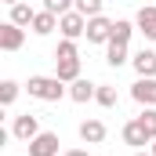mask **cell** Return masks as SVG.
<instances>
[{"mask_svg": "<svg viewBox=\"0 0 156 156\" xmlns=\"http://www.w3.org/2000/svg\"><path fill=\"white\" fill-rule=\"evenodd\" d=\"M29 94L40 102H58L66 94V80L58 76H29Z\"/></svg>", "mask_w": 156, "mask_h": 156, "instance_id": "cell-1", "label": "cell"}, {"mask_svg": "<svg viewBox=\"0 0 156 156\" xmlns=\"http://www.w3.org/2000/svg\"><path fill=\"white\" fill-rule=\"evenodd\" d=\"M113 26L116 22H109L105 15H94V18H87V44H109L113 40Z\"/></svg>", "mask_w": 156, "mask_h": 156, "instance_id": "cell-2", "label": "cell"}, {"mask_svg": "<svg viewBox=\"0 0 156 156\" xmlns=\"http://www.w3.org/2000/svg\"><path fill=\"white\" fill-rule=\"evenodd\" d=\"M58 29H62V37H66V40L83 37V33H87V15H80L76 7H73V11H66V15L58 18Z\"/></svg>", "mask_w": 156, "mask_h": 156, "instance_id": "cell-3", "label": "cell"}, {"mask_svg": "<svg viewBox=\"0 0 156 156\" xmlns=\"http://www.w3.org/2000/svg\"><path fill=\"white\" fill-rule=\"evenodd\" d=\"M11 134L18 138V142H33L40 134V116H33V113H22V116H15V123H11Z\"/></svg>", "mask_w": 156, "mask_h": 156, "instance_id": "cell-4", "label": "cell"}, {"mask_svg": "<svg viewBox=\"0 0 156 156\" xmlns=\"http://www.w3.org/2000/svg\"><path fill=\"white\" fill-rule=\"evenodd\" d=\"M131 98L138 105H156V76H138L131 87Z\"/></svg>", "mask_w": 156, "mask_h": 156, "instance_id": "cell-5", "label": "cell"}, {"mask_svg": "<svg viewBox=\"0 0 156 156\" xmlns=\"http://www.w3.org/2000/svg\"><path fill=\"white\" fill-rule=\"evenodd\" d=\"M29 156H58V134L55 131H40L29 142Z\"/></svg>", "mask_w": 156, "mask_h": 156, "instance_id": "cell-6", "label": "cell"}, {"mask_svg": "<svg viewBox=\"0 0 156 156\" xmlns=\"http://www.w3.org/2000/svg\"><path fill=\"white\" fill-rule=\"evenodd\" d=\"M22 44H26V29L22 26H15V22H4L0 26V47L4 51H18Z\"/></svg>", "mask_w": 156, "mask_h": 156, "instance_id": "cell-7", "label": "cell"}, {"mask_svg": "<svg viewBox=\"0 0 156 156\" xmlns=\"http://www.w3.org/2000/svg\"><path fill=\"white\" fill-rule=\"evenodd\" d=\"M123 142H127V145H134V149H142V145H153V138L145 134V127H142L138 120L123 123Z\"/></svg>", "mask_w": 156, "mask_h": 156, "instance_id": "cell-8", "label": "cell"}, {"mask_svg": "<svg viewBox=\"0 0 156 156\" xmlns=\"http://www.w3.org/2000/svg\"><path fill=\"white\" fill-rule=\"evenodd\" d=\"M80 138H83L87 145L105 142V123H102V120H83V123H80Z\"/></svg>", "mask_w": 156, "mask_h": 156, "instance_id": "cell-9", "label": "cell"}, {"mask_svg": "<svg viewBox=\"0 0 156 156\" xmlns=\"http://www.w3.org/2000/svg\"><path fill=\"white\" fill-rule=\"evenodd\" d=\"M94 94H98V83H91V80H83V76L69 83V98L73 102H91Z\"/></svg>", "mask_w": 156, "mask_h": 156, "instance_id": "cell-10", "label": "cell"}, {"mask_svg": "<svg viewBox=\"0 0 156 156\" xmlns=\"http://www.w3.org/2000/svg\"><path fill=\"white\" fill-rule=\"evenodd\" d=\"M131 62H134V73H138V76H156V51H145V47H142Z\"/></svg>", "mask_w": 156, "mask_h": 156, "instance_id": "cell-11", "label": "cell"}, {"mask_svg": "<svg viewBox=\"0 0 156 156\" xmlns=\"http://www.w3.org/2000/svg\"><path fill=\"white\" fill-rule=\"evenodd\" d=\"M138 33L145 40H156V7H142L138 11Z\"/></svg>", "mask_w": 156, "mask_h": 156, "instance_id": "cell-12", "label": "cell"}, {"mask_svg": "<svg viewBox=\"0 0 156 156\" xmlns=\"http://www.w3.org/2000/svg\"><path fill=\"white\" fill-rule=\"evenodd\" d=\"M55 26H58V15H51V11H37V18H33V26H29V29H33L37 37H47Z\"/></svg>", "mask_w": 156, "mask_h": 156, "instance_id": "cell-13", "label": "cell"}, {"mask_svg": "<svg viewBox=\"0 0 156 156\" xmlns=\"http://www.w3.org/2000/svg\"><path fill=\"white\" fill-rule=\"evenodd\" d=\"M55 76H58V80H66V83H73V80H80V58H66V62H58Z\"/></svg>", "mask_w": 156, "mask_h": 156, "instance_id": "cell-14", "label": "cell"}, {"mask_svg": "<svg viewBox=\"0 0 156 156\" xmlns=\"http://www.w3.org/2000/svg\"><path fill=\"white\" fill-rule=\"evenodd\" d=\"M33 18H37V11H33L29 4H11V18H7V22H15V26H33Z\"/></svg>", "mask_w": 156, "mask_h": 156, "instance_id": "cell-15", "label": "cell"}, {"mask_svg": "<svg viewBox=\"0 0 156 156\" xmlns=\"http://www.w3.org/2000/svg\"><path fill=\"white\" fill-rule=\"evenodd\" d=\"M131 33H134V26H131L127 18H116V26H113V40H109V44H127Z\"/></svg>", "mask_w": 156, "mask_h": 156, "instance_id": "cell-16", "label": "cell"}, {"mask_svg": "<svg viewBox=\"0 0 156 156\" xmlns=\"http://www.w3.org/2000/svg\"><path fill=\"white\" fill-rule=\"evenodd\" d=\"M138 123L145 127V134L156 142V105H145V109H142V116H138Z\"/></svg>", "mask_w": 156, "mask_h": 156, "instance_id": "cell-17", "label": "cell"}, {"mask_svg": "<svg viewBox=\"0 0 156 156\" xmlns=\"http://www.w3.org/2000/svg\"><path fill=\"white\" fill-rule=\"evenodd\" d=\"M105 62L120 69V66L127 62V44H109V51H105Z\"/></svg>", "mask_w": 156, "mask_h": 156, "instance_id": "cell-18", "label": "cell"}, {"mask_svg": "<svg viewBox=\"0 0 156 156\" xmlns=\"http://www.w3.org/2000/svg\"><path fill=\"white\" fill-rule=\"evenodd\" d=\"M94 102H98V105H105V109H113V105H116V87H109V83H98V94H94Z\"/></svg>", "mask_w": 156, "mask_h": 156, "instance_id": "cell-19", "label": "cell"}, {"mask_svg": "<svg viewBox=\"0 0 156 156\" xmlns=\"http://www.w3.org/2000/svg\"><path fill=\"white\" fill-rule=\"evenodd\" d=\"M76 7V0H44V11H51V15H66V11H73Z\"/></svg>", "mask_w": 156, "mask_h": 156, "instance_id": "cell-20", "label": "cell"}, {"mask_svg": "<svg viewBox=\"0 0 156 156\" xmlns=\"http://www.w3.org/2000/svg\"><path fill=\"white\" fill-rule=\"evenodd\" d=\"M66 58H80L76 40H62V44H58V51H55V62H66Z\"/></svg>", "mask_w": 156, "mask_h": 156, "instance_id": "cell-21", "label": "cell"}, {"mask_svg": "<svg viewBox=\"0 0 156 156\" xmlns=\"http://www.w3.org/2000/svg\"><path fill=\"white\" fill-rule=\"evenodd\" d=\"M15 98H18V83L15 80H4L0 83V105H11Z\"/></svg>", "mask_w": 156, "mask_h": 156, "instance_id": "cell-22", "label": "cell"}, {"mask_svg": "<svg viewBox=\"0 0 156 156\" xmlns=\"http://www.w3.org/2000/svg\"><path fill=\"white\" fill-rule=\"evenodd\" d=\"M76 11L87 15V18H94V15H102V0H76Z\"/></svg>", "mask_w": 156, "mask_h": 156, "instance_id": "cell-23", "label": "cell"}, {"mask_svg": "<svg viewBox=\"0 0 156 156\" xmlns=\"http://www.w3.org/2000/svg\"><path fill=\"white\" fill-rule=\"evenodd\" d=\"M62 156H87L83 149H69V153H62Z\"/></svg>", "mask_w": 156, "mask_h": 156, "instance_id": "cell-24", "label": "cell"}, {"mask_svg": "<svg viewBox=\"0 0 156 156\" xmlns=\"http://www.w3.org/2000/svg\"><path fill=\"white\" fill-rule=\"evenodd\" d=\"M4 4H22V0H4Z\"/></svg>", "mask_w": 156, "mask_h": 156, "instance_id": "cell-25", "label": "cell"}, {"mask_svg": "<svg viewBox=\"0 0 156 156\" xmlns=\"http://www.w3.org/2000/svg\"><path fill=\"white\" fill-rule=\"evenodd\" d=\"M134 156H153V153H134Z\"/></svg>", "mask_w": 156, "mask_h": 156, "instance_id": "cell-26", "label": "cell"}, {"mask_svg": "<svg viewBox=\"0 0 156 156\" xmlns=\"http://www.w3.org/2000/svg\"><path fill=\"white\" fill-rule=\"evenodd\" d=\"M153 156H156V142H153Z\"/></svg>", "mask_w": 156, "mask_h": 156, "instance_id": "cell-27", "label": "cell"}]
</instances>
